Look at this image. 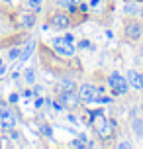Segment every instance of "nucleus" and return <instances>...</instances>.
<instances>
[{
	"instance_id": "nucleus-17",
	"label": "nucleus",
	"mask_w": 143,
	"mask_h": 149,
	"mask_svg": "<svg viewBox=\"0 0 143 149\" xmlns=\"http://www.w3.org/2000/svg\"><path fill=\"white\" fill-rule=\"evenodd\" d=\"M124 12L131 16V14H137L139 10H137V6H135V4H126V8H124Z\"/></svg>"
},
{
	"instance_id": "nucleus-12",
	"label": "nucleus",
	"mask_w": 143,
	"mask_h": 149,
	"mask_svg": "<svg viewBox=\"0 0 143 149\" xmlns=\"http://www.w3.org/2000/svg\"><path fill=\"white\" fill-rule=\"evenodd\" d=\"M33 53V43H28V47L22 51V57H20V63H26V61L30 59V55Z\"/></svg>"
},
{
	"instance_id": "nucleus-5",
	"label": "nucleus",
	"mask_w": 143,
	"mask_h": 149,
	"mask_svg": "<svg viewBox=\"0 0 143 149\" xmlns=\"http://www.w3.org/2000/svg\"><path fill=\"white\" fill-rule=\"evenodd\" d=\"M0 126L4 130H12L16 127V118L12 116V112L8 108H0Z\"/></svg>"
},
{
	"instance_id": "nucleus-19",
	"label": "nucleus",
	"mask_w": 143,
	"mask_h": 149,
	"mask_svg": "<svg viewBox=\"0 0 143 149\" xmlns=\"http://www.w3.org/2000/svg\"><path fill=\"white\" fill-rule=\"evenodd\" d=\"M28 4H30L31 10H39V6H41V0H28Z\"/></svg>"
},
{
	"instance_id": "nucleus-7",
	"label": "nucleus",
	"mask_w": 143,
	"mask_h": 149,
	"mask_svg": "<svg viewBox=\"0 0 143 149\" xmlns=\"http://www.w3.org/2000/svg\"><path fill=\"white\" fill-rule=\"evenodd\" d=\"M128 82L133 86V88L141 90L143 88V73H135V71H128Z\"/></svg>"
},
{
	"instance_id": "nucleus-3",
	"label": "nucleus",
	"mask_w": 143,
	"mask_h": 149,
	"mask_svg": "<svg viewBox=\"0 0 143 149\" xmlns=\"http://www.w3.org/2000/svg\"><path fill=\"white\" fill-rule=\"evenodd\" d=\"M98 94H100V90H98L94 84H83V86L78 88V100H81V102H84V104L96 102Z\"/></svg>"
},
{
	"instance_id": "nucleus-13",
	"label": "nucleus",
	"mask_w": 143,
	"mask_h": 149,
	"mask_svg": "<svg viewBox=\"0 0 143 149\" xmlns=\"http://www.w3.org/2000/svg\"><path fill=\"white\" fill-rule=\"evenodd\" d=\"M8 57H10V61H20V57H22V47H12L10 53H8Z\"/></svg>"
},
{
	"instance_id": "nucleus-8",
	"label": "nucleus",
	"mask_w": 143,
	"mask_h": 149,
	"mask_svg": "<svg viewBox=\"0 0 143 149\" xmlns=\"http://www.w3.org/2000/svg\"><path fill=\"white\" fill-rule=\"evenodd\" d=\"M51 24L57 28V30H67L69 28V16L67 14H53Z\"/></svg>"
},
{
	"instance_id": "nucleus-4",
	"label": "nucleus",
	"mask_w": 143,
	"mask_h": 149,
	"mask_svg": "<svg viewBox=\"0 0 143 149\" xmlns=\"http://www.w3.org/2000/svg\"><path fill=\"white\" fill-rule=\"evenodd\" d=\"M59 102L63 104V108H69V110H73L78 106V96H76L73 90H63L59 94Z\"/></svg>"
},
{
	"instance_id": "nucleus-1",
	"label": "nucleus",
	"mask_w": 143,
	"mask_h": 149,
	"mask_svg": "<svg viewBox=\"0 0 143 149\" xmlns=\"http://www.w3.org/2000/svg\"><path fill=\"white\" fill-rule=\"evenodd\" d=\"M108 86H110V90H112L114 94H126L129 90V82H128L126 77H121L120 73L114 71V73L108 77Z\"/></svg>"
},
{
	"instance_id": "nucleus-9",
	"label": "nucleus",
	"mask_w": 143,
	"mask_h": 149,
	"mask_svg": "<svg viewBox=\"0 0 143 149\" xmlns=\"http://www.w3.org/2000/svg\"><path fill=\"white\" fill-rule=\"evenodd\" d=\"M90 124H92V127H94V130L98 132V130H100V127L106 124V116H104V112H102V110H96V112H94V114H92Z\"/></svg>"
},
{
	"instance_id": "nucleus-20",
	"label": "nucleus",
	"mask_w": 143,
	"mask_h": 149,
	"mask_svg": "<svg viewBox=\"0 0 143 149\" xmlns=\"http://www.w3.org/2000/svg\"><path fill=\"white\" fill-rule=\"evenodd\" d=\"M43 134H45L47 137H53V132H51V127H49V126H43Z\"/></svg>"
},
{
	"instance_id": "nucleus-29",
	"label": "nucleus",
	"mask_w": 143,
	"mask_h": 149,
	"mask_svg": "<svg viewBox=\"0 0 143 149\" xmlns=\"http://www.w3.org/2000/svg\"><path fill=\"white\" fill-rule=\"evenodd\" d=\"M141 110H143V104H141Z\"/></svg>"
},
{
	"instance_id": "nucleus-25",
	"label": "nucleus",
	"mask_w": 143,
	"mask_h": 149,
	"mask_svg": "<svg viewBox=\"0 0 143 149\" xmlns=\"http://www.w3.org/2000/svg\"><path fill=\"white\" fill-rule=\"evenodd\" d=\"M12 139L18 141V139H20V134H18V132H12Z\"/></svg>"
},
{
	"instance_id": "nucleus-10",
	"label": "nucleus",
	"mask_w": 143,
	"mask_h": 149,
	"mask_svg": "<svg viewBox=\"0 0 143 149\" xmlns=\"http://www.w3.org/2000/svg\"><path fill=\"white\" fill-rule=\"evenodd\" d=\"M114 127H116V122H114V120H110V122H108V120H106V124L102 127H100V130H98V135H100V137H110V135H112V132H114Z\"/></svg>"
},
{
	"instance_id": "nucleus-18",
	"label": "nucleus",
	"mask_w": 143,
	"mask_h": 149,
	"mask_svg": "<svg viewBox=\"0 0 143 149\" xmlns=\"http://www.w3.org/2000/svg\"><path fill=\"white\" fill-rule=\"evenodd\" d=\"M61 88H63V90H73V88H75V82H73V81H63V82H61Z\"/></svg>"
},
{
	"instance_id": "nucleus-24",
	"label": "nucleus",
	"mask_w": 143,
	"mask_h": 149,
	"mask_svg": "<svg viewBox=\"0 0 143 149\" xmlns=\"http://www.w3.org/2000/svg\"><path fill=\"white\" fill-rule=\"evenodd\" d=\"M18 98H20L18 94H10V102H18Z\"/></svg>"
},
{
	"instance_id": "nucleus-28",
	"label": "nucleus",
	"mask_w": 143,
	"mask_h": 149,
	"mask_svg": "<svg viewBox=\"0 0 143 149\" xmlns=\"http://www.w3.org/2000/svg\"><path fill=\"white\" fill-rule=\"evenodd\" d=\"M4 2H10V0H4Z\"/></svg>"
},
{
	"instance_id": "nucleus-27",
	"label": "nucleus",
	"mask_w": 143,
	"mask_h": 149,
	"mask_svg": "<svg viewBox=\"0 0 143 149\" xmlns=\"http://www.w3.org/2000/svg\"><path fill=\"white\" fill-rule=\"evenodd\" d=\"M137 14H139V16H141V18H143V8H141V10H139V12H137Z\"/></svg>"
},
{
	"instance_id": "nucleus-11",
	"label": "nucleus",
	"mask_w": 143,
	"mask_h": 149,
	"mask_svg": "<svg viewBox=\"0 0 143 149\" xmlns=\"http://www.w3.org/2000/svg\"><path fill=\"white\" fill-rule=\"evenodd\" d=\"M20 24H22L24 28H31L35 24V16L33 14H22L20 16Z\"/></svg>"
},
{
	"instance_id": "nucleus-26",
	"label": "nucleus",
	"mask_w": 143,
	"mask_h": 149,
	"mask_svg": "<svg viewBox=\"0 0 143 149\" xmlns=\"http://www.w3.org/2000/svg\"><path fill=\"white\" fill-rule=\"evenodd\" d=\"M98 4H100V0H92L90 2V6H98Z\"/></svg>"
},
{
	"instance_id": "nucleus-21",
	"label": "nucleus",
	"mask_w": 143,
	"mask_h": 149,
	"mask_svg": "<svg viewBox=\"0 0 143 149\" xmlns=\"http://www.w3.org/2000/svg\"><path fill=\"white\" fill-rule=\"evenodd\" d=\"M78 47H81V49H88L90 43H88V41H78Z\"/></svg>"
},
{
	"instance_id": "nucleus-16",
	"label": "nucleus",
	"mask_w": 143,
	"mask_h": 149,
	"mask_svg": "<svg viewBox=\"0 0 143 149\" xmlns=\"http://www.w3.org/2000/svg\"><path fill=\"white\" fill-rule=\"evenodd\" d=\"M61 4L65 8H71V10H75L78 4H81V0H61Z\"/></svg>"
},
{
	"instance_id": "nucleus-22",
	"label": "nucleus",
	"mask_w": 143,
	"mask_h": 149,
	"mask_svg": "<svg viewBox=\"0 0 143 149\" xmlns=\"http://www.w3.org/2000/svg\"><path fill=\"white\" fill-rule=\"evenodd\" d=\"M118 147H120V149H126V147H131V143H129V141H121Z\"/></svg>"
},
{
	"instance_id": "nucleus-23",
	"label": "nucleus",
	"mask_w": 143,
	"mask_h": 149,
	"mask_svg": "<svg viewBox=\"0 0 143 149\" xmlns=\"http://www.w3.org/2000/svg\"><path fill=\"white\" fill-rule=\"evenodd\" d=\"M6 73V65H4V63H2V61H0V77H2V74Z\"/></svg>"
},
{
	"instance_id": "nucleus-14",
	"label": "nucleus",
	"mask_w": 143,
	"mask_h": 149,
	"mask_svg": "<svg viewBox=\"0 0 143 149\" xmlns=\"http://www.w3.org/2000/svg\"><path fill=\"white\" fill-rule=\"evenodd\" d=\"M24 81L28 82V84H33V82H35V71H33V69H26V73H24Z\"/></svg>"
},
{
	"instance_id": "nucleus-2",
	"label": "nucleus",
	"mask_w": 143,
	"mask_h": 149,
	"mask_svg": "<svg viewBox=\"0 0 143 149\" xmlns=\"http://www.w3.org/2000/svg\"><path fill=\"white\" fill-rule=\"evenodd\" d=\"M53 49L63 55V57H73L75 55V45L73 41H69L67 37H57V39H53Z\"/></svg>"
},
{
	"instance_id": "nucleus-15",
	"label": "nucleus",
	"mask_w": 143,
	"mask_h": 149,
	"mask_svg": "<svg viewBox=\"0 0 143 149\" xmlns=\"http://www.w3.org/2000/svg\"><path fill=\"white\" fill-rule=\"evenodd\" d=\"M131 126H133V132H135L137 135H143V122H141V120H137V118H135Z\"/></svg>"
},
{
	"instance_id": "nucleus-6",
	"label": "nucleus",
	"mask_w": 143,
	"mask_h": 149,
	"mask_svg": "<svg viewBox=\"0 0 143 149\" xmlns=\"http://www.w3.org/2000/svg\"><path fill=\"white\" fill-rule=\"evenodd\" d=\"M124 31H126V37L137 39V37H141V33H143V26L139 22H128L126 28H124Z\"/></svg>"
}]
</instances>
